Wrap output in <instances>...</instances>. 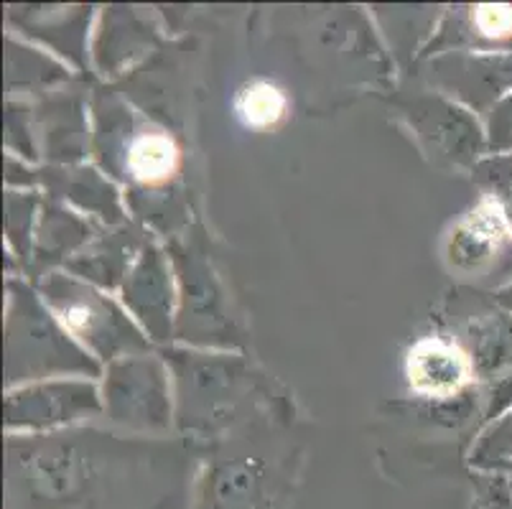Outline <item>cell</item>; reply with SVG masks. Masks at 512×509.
<instances>
[{"label":"cell","mask_w":512,"mask_h":509,"mask_svg":"<svg viewBox=\"0 0 512 509\" xmlns=\"http://www.w3.org/2000/svg\"><path fill=\"white\" fill-rule=\"evenodd\" d=\"M472 23L477 34L495 44H510L512 41V6L495 3V6L472 8Z\"/></svg>","instance_id":"4"},{"label":"cell","mask_w":512,"mask_h":509,"mask_svg":"<svg viewBox=\"0 0 512 509\" xmlns=\"http://www.w3.org/2000/svg\"><path fill=\"white\" fill-rule=\"evenodd\" d=\"M235 112L240 123L255 133H271L281 128L288 118V95L273 82L255 79L245 84L235 100Z\"/></svg>","instance_id":"3"},{"label":"cell","mask_w":512,"mask_h":509,"mask_svg":"<svg viewBox=\"0 0 512 509\" xmlns=\"http://www.w3.org/2000/svg\"><path fill=\"white\" fill-rule=\"evenodd\" d=\"M490 509H512V489L510 487H497L490 489Z\"/></svg>","instance_id":"5"},{"label":"cell","mask_w":512,"mask_h":509,"mask_svg":"<svg viewBox=\"0 0 512 509\" xmlns=\"http://www.w3.org/2000/svg\"><path fill=\"white\" fill-rule=\"evenodd\" d=\"M497 451L500 454H512V420L502 428V438H497Z\"/></svg>","instance_id":"6"},{"label":"cell","mask_w":512,"mask_h":509,"mask_svg":"<svg viewBox=\"0 0 512 509\" xmlns=\"http://www.w3.org/2000/svg\"><path fill=\"white\" fill-rule=\"evenodd\" d=\"M472 375L469 354L441 336H423L406 354L408 385L421 398H454L472 382Z\"/></svg>","instance_id":"1"},{"label":"cell","mask_w":512,"mask_h":509,"mask_svg":"<svg viewBox=\"0 0 512 509\" xmlns=\"http://www.w3.org/2000/svg\"><path fill=\"white\" fill-rule=\"evenodd\" d=\"M181 151L164 133H141L128 148V171L143 186H164L179 174Z\"/></svg>","instance_id":"2"}]
</instances>
